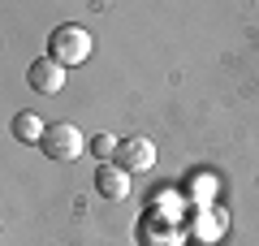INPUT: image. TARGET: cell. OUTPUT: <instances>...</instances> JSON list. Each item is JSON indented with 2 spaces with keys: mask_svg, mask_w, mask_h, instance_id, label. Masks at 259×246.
Wrapping results in <instances>:
<instances>
[{
  "mask_svg": "<svg viewBox=\"0 0 259 246\" xmlns=\"http://www.w3.org/2000/svg\"><path fill=\"white\" fill-rule=\"evenodd\" d=\"M48 56H52L56 65H82L87 56H91V35H87V26H78V22H61V26L48 35Z\"/></svg>",
  "mask_w": 259,
  "mask_h": 246,
  "instance_id": "cell-1",
  "label": "cell"
},
{
  "mask_svg": "<svg viewBox=\"0 0 259 246\" xmlns=\"http://www.w3.org/2000/svg\"><path fill=\"white\" fill-rule=\"evenodd\" d=\"M44 155L48 160H56V164H69V160H78L82 155V130L78 126H69V121H56V126H48V134H44Z\"/></svg>",
  "mask_w": 259,
  "mask_h": 246,
  "instance_id": "cell-2",
  "label": "cell"
},
{
  "mask_svg": "<svg viewBox=\"0 0 259 246\" xmlns=\"http://www.w3.org/2000/svg\"><path fill=\"white\" fill-rule=\"evenodd\" d=\"M26 82H30V91H39V95H61L65 91V65H56L52 56H39V61H30Z\"/></svg>",
  "mask_w": 259,
  "mask_h": 246,
  "instance_id": "cell-3",
  "label": "cell"
},
{
  "mask_svg": "<svg viewBox=\"0 0 259 246\" xmlns=\"http://www.w3.org/2000/svg\"><path fill=\"white\" fill-rule=\"evenodd\" d=\"M117 164L125 169V173H151V164H156V147H151L147 138H121Z\"/></svg>",
  "mask_w": 259,
  "mask_h": 246,
  "instance_id": "cell-4",
  "label": "cell"
},
{
  "mask_svg": "<svg viewBox=\"0 0 259 246\" xmlns=\"http://www.w3.org/2000/svg\"><path fill=\"white\" fill-rule=\"evenodd\" d=\"M95 190L104 194V199H125L130 194V173L125 169H121V164H100V169H95Z\"/></svg>",
  "mask_w": 259,
  "mask_h": 246,
  "instance_id": "cell-5",
  "label": "cell"
},
{
  "mask_svg": "<svg viewBox=\"0 0 259 246\" xmlns=\"http://www.w3.org/2000/svg\"><path fill=\"white\" fill-rule=\"evenodd\" d=\"M13 134H18L22 143H44L48 126L35 117V112H18V117H13Z\"/></svg>",
  "mask_w": 259,
  "mask_h": 246,
  "instance_id": "cell-6",
  "label": "cell"
},
{
  "mask_svg": "<svg viewBox=\"0 0 259 246\" xmlns=\"http://www.w3.org/2000/svg\"><path fill=\"white\" fill-rule=\"evenodd\" d=\"M117 147H121V143H112V134H95V138H91V151L100 155L104 164H108V160H117Z\"/></svg>",
  "mask_w": 259,
  "mask_h": 246,
  "instance_id": "cell-7",
  "label": "cell"
}]
</instances>
